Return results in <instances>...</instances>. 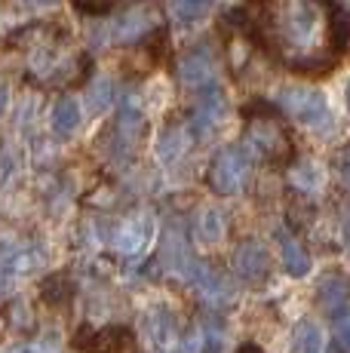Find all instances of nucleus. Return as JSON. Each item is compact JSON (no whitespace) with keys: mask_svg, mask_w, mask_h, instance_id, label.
<instances>
[{"mask_svg":"<svg viewBox=\"0 0 350 353\" xmlns=\"http://www.w3.org/2000/svg\"><path fill=\"white\" fill-rule=\"evenodd\" d=\"M255 40L292 71H326L344 50V19L332 0H249Z\"/></svg>","mask_w":350,"mask_h":353,"instance_id":"obj_1","label":"nucleus"},{"mask_svg":"<svg viewBox=\"0 0 350 353\" xmlns=\"http://www.w3.org/2000/svg\"><path fill=\"white\" fill-rule=\"evenodd\" d=\"M246 145L252 148L255 157L274 163H289L292 160V135L282 126V120L274 111L265 108H246Z\"/></svg>","mask_w":350,"mask_h":353,"instance_id":"obj_2","label":"nucleus"},{"mask_svg":"<svg viewBox=\"0 0 350 353\" xmlns=\"http://www.w3.org/2000/svg\"><path fill=\"white\" fill-rule=\"evenodd\" d=\"M25 59H28V65H31V74H34L37 80H46V83L65 80L74 68L71 46H68V40H65L62 31L52 34L50 40H43V37L28 40Z\"/></svg>","mask_w":350,"mask_h":353,"instance_id":"obj_3","label":"nucleus"},{"mask_svg":"<svg viewBox=\"0 0 350 353\" xmlns=\"http://www.w3.org/2000/svg\"><path fill=\"white\" fill-rule=\"evenodd\" d=\"M249 172H252L249 151L240 145H227L212 157L209 172H206V185L212 188V194L231 196V194H240L246 188Z\"/></svg>","mask_w":350,"mask_h":353,"instance_id":"obj_4","label":"nucleus"},{"mask_svg":"<svg viewBox=\"0 0 350 353\" xmlns=\"http://www.w3.org/2000/svg\"><path fill=\"white\" fill-rule=\"evenodd\" d=\"M280 108L289 111L298 123L313 126V129H326L332 126V111H329V101L320 96L316 90L307 86H289L280 92Z\"/></svg>","mask_w":350,"mask_h":353,"instance_id":"obj_5","label":"nucleus"},{"mask_svg":"<svg viewBox=\"0 0 350 353\" xmlns=\"http://www.w3.org/2000/svg\"><path fill=\"white\" fill-rule=\"evenodd\" d=\"M77 347L90 353H136V335L126 325H107L99 332H80Z\"/></svg>","mask_w":350,"mask_h":353,"instance_id":"obj_6","label":"nucleus"},{"mask_svg":"<svg viewBox=\"0 0 350 353\" xmlns=\"http://www.w3.org/2000/svg\"><path fill=\"white\" fill-rule=\"evenodd\" d=\"M231 270L246 283H261L271 270V258H267V249L261 246L258 240H243L237 249H234L231 258Z\"/></svg>","mask_w":350,"mask_h":353,"instance_id":"obj_7","label":"nucleus"},{"mask_svg":"<svg viewBox=\"0 0 350 353\" xmlns=\"http://www.w3.org/2000/svg\"><path fill=\"white\" fill-rule=\"evenodd\" d=\"M212 77H215V56L209 46H194L178 59V80L185 86H194V90L212 86Z\"/></svg>","mask_w":350,"mask_h":353,"instance_id":"obj_8","label":"nucleus"},{"mask_svg":"<svg viewBox=\"0 0 350 353\" xmlns=\"http://www.w3.org/2000/svg\"><path fill=\"white\" fill-rule=\"evenodd\" d=\"M40 264V252L28 243H0V280L31 274Z\"/></svg>","mask_w":350,"mask_h":353,"instance_id":"obj_9","label":"nucleus"},{"mask_svg":"<svg viewBox=\"0 0 350 353\" xmlns=\"http://www.w3.org/2000/svg\"><path fill=\"white\" fill-rule=\"evenodd\" d=\"M160 16L154 6H141V10H130L123 12V16L117 19V25H114V37L120 40V43H136V40L147 37L154 28H157Z\"/></svg>","mask_w":350,"mask_h":353,"instance_id":"obj_10","label":"nucleus"},{"mask_svg":"<svg viewBox=\"0 0 350 353\" xmlns=\"http://www.w3.org/2000/svg\"><path fill=\"white\" fill-rule=\"evenodd\" d=\"M145 335L157 350L172 347V341L178 338V320L166 304H157L145 314Z\"/></svg>","mask_w":350,"mask_h":353,"instance_id":"obj_11","label":"nucleus"},{"mask_svg":"<svg viewBox=\"0 0 350 353\" xmlns=\"http://www.w3.org/2000/svg\"><path fill=\"white\" fill-rule=\"evenodd\" d=\"M151 240V221L145 215L138 219H126L123 225H117V230L111 234V246L117 249L120 255H138L141 249Z\"/></svg>","mask_w":350,"mask_h":353,"instance_id":"obj_12","label":"nucleus"},{"mask_svg":"<svg viewBox=\"0 0 350 353\" xmlns=\"http://www.w3.org/2000/svg\"><path fill=\"white\" fill-rule=\"evenodd\" d=\"M320 307L344 329V323H347V280L341 274H332L320 283Z\"/></svg>","mask_w":350,"mask_h":353,"instance_id":"obj_13","label":"nucleus"},{"mask_svg":"<svg viewBox=\"0 0 350 353\" xmlns=\"http://www.w3.org/2000/svg\"><path fill=\"white\" fill-rule=\"evenodd\" d=\"M221 117H225V99H221V92L215 90V86H206V96L197 101V108H194L191 129L197 135L212 132V129L218 126Z\"/></svg>","mask_w":350,"mask_h":353,"instance_id":"obj_14","label":"nucleus"},{"mask_svg":"<svg viewBox=\"0 0 350 353\" xmlns=\"http://www.w3.org/2000/svg\"><path fill=\"white\" fill-rule=\"evenodd\" d=\"M227 234V221H225V212L221 209H200L197 221H194V240L203 243V246H218Z\"/></svg>","mask_w":350,"mask_h":353,"instance_id":"obj_15","label":"nucleus"},{"mask_svg":"<svg viewBox=\"0 0 350 353\" xmlns=\"http://www.w3.org/2000/svg\"><path fill=\"white\" fill-rule=\"evenodd\" d=\"M277 240H280V258H282V268H286L292 276H305L307 270H311V255H307L305 243H301L298 236H292L289 230H280Z\"/></svg>","mask_w":350,"mask_h":353,"instance_id":"obj_16","label":"nucleus"},{"mask_svg":"<svg viewBox=\"0 0 350 353\" xmlns=\"http://www.w3.org/2000/svg\"><path fill=\"white\" fill-rule=\"evenodd\" d=\"M50 123H52V132H56L59 139H68L74 129L80 126V105L74 99H68V96L59 99L56 105H52Z\"/></svg>","mask_w":350,"mask_h":353,"instance_id":"obj_17","label":"nucleus"},{"mask_svg":"<svg viewBox=\"0 0 350 353\" xmlns=\"http://www.w3.org/2000/svg\"><path fill=\"white\" fill-rule=\"evenodd\" d=\"M292 350L295 353H320L322 350V332L316 329L313 323H298L295 325Z\"/></svg>","mask_w":350,"mask_h":353,"instance_id":"obj_18","label":"nucleus"},{"mask_svg":"<svg viewBox=\"0 0 350 353\" xmlns=\"http://www.w3.org/2000/svg\"><path fill=\"white\" fill-rule=\"evenodd\" d=\"M185 151H187V129H181V126L166 129V135L160 139V157L166 163H175Z\"/></svg>","mask_w":350,"mask_h":353,"instance_id":"obj_19","label":"nucleus"},{"mask_svg":"<svg viewBox=\"0 0 350 353\" xmlns=\"http://www.w3.org/2000/svg\"><path fill=\"white\" fill-rule=\"evenodd\" d=\"M169 3H172V16L187 25V22H197L209 10L212 0H169Z\"/></svg>","mask_w":350,"mask_h":353,"instance_id":"obj_20","label":"nucleus"},{"mask_svg":"<svg viewBox=\"0 0 350 353\" xmlns=\"http://www.w3.org/2000/svg\"><path fill=\"white\" fill-rule=\"evenodd\" d=\"M120 3H130V0H74V6L86 16H105V12L117 10Z\"/></svg>","mask_w":350,"mask_h":353,"instance_id":"obj_21","label":"nucleus"},{"mask_svg":"<svg viewBox=\"0 0 350 353\" xmlns=\"http://www.w3.org/2000/svg\"><path fill=\"white\" fill-rule=\"evenodd\" d=\"M10 353H52V344L50 341H31V344H22V347H12Z\"/></svg>","mask_w":350,"mask_h":353,"instance_id":"obj_22","label":"nucleus"},{"mask_svg":"<svg viewBox=\"0 0 350 353\" xmlns=\"http://www.w3.org/2000/svg\"><path fill=\"white\" fill-rule=\"evenodd\" d=\"M92 99H96V108H105L107 101H111V83H96V90H92Z\"/></svg>","mask_w":350,"mask_h":353,"instance_id":"obj_23","label":"nucleus"},{"mask_svg":"<svg viewBox=\"0 0 350 353\" xmlns=\"http://www.w3.org/2000/svg\"><path fill=\"white\" fill-rule=\"evenodd\" d=\"M6 108V92H3V86H0V111Z\"/></svg>","mask_w":350,"mask_h":353,"instance_id":"obj_24","label":"nucleus"},{"mask_svg":"<svg viewBox=\"0 0 350 353\" xmlns=\"http://www.w3.org/2000/svg\"><path fill=\"white\" fill-rule=\"evenodd\" d=\"M240 353H261V350H258V347H252V344H246V347L240 350Z\"/></svg>","mask_w":350,"mask_h":353,"instance_id":"obj_25","label":"nucleus"},{"mask_svg":"<svg viewBox=\"0 0 350 353\" xmlns=\"http://www.w3.org/2000/svg\"><path fill=\"white\" fill-rule=\"evenodd\" d=\"M31 3H37V6H46V3H52V0H31Z\"/></svg>","mask_w":350,"mask_h":353,"instance_id":"obj_26","label":"nucleus"},{"mask_svg":"<svg viewBox=\"0 0 350 353\" xmlns=\"http://www.w3.org/2000/svg\"><path fill=\"white\" fill-rule=\"evenodd\" d=\"M0 286H3V280H0Z\"/></svg>","mask_w":350,"mask_h":353,"instance_id":"obj_27","label":"nucleus"}]
</instances>
